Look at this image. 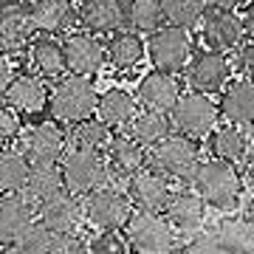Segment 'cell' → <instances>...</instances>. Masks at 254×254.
<instances>
[{
  "label": "cell",
  "instance_id": "obj_1",
  "mask_svg": "<svg viewBox=\"0 0 254 254\" xmlns=\"http://www.w3.org/2000/svg\"><path fill=\"white\" fill-rule=\"evenodd\" d=\"M190 184L200 195V200L215 209H235L240 200V192H243V178L237 173V167L229 161H220V158L198 161Z\"/></svg>",
  "mask_w": 254,
  "mask_h": 254
},
{
  "label": "cell",
  "instance_id": "obj_2",
  "mask_svg": "<svg viewBox=\"0 0 254 254\" xmlns=\"http://www.w3.org/2000/svg\"><path fill=\"white\" fill-rule=\"evenodd\" d=\"M125 235L130 249L138 254H178L181 235L175 232L161 212H138L133 209L130 220L125 223Z\"/></svg>",
  "mask_w": 254,
  "mask_h": 254
},
{
  "label": "cell",
  "instance_id": "obj_3",
  "mask_svg": "<svg viewBox=\"0 0 254 254\" xmlns=\"http://www.w3.org/2000/svg\"><path fill=\"white\" fill-rule=\"evenodd\" d=\"M96 99H99V91H96L93 79L91 76H79V73L60 76V82L54 85V91L48 96L54 119L68 122V125L93 116L96 113Z\"/></svg>",
  "mask_w": 254,
  "mask_h": 254
},
{
  "label": "cell",
  "instance_id": "obj_4",
  "mask_svg": "<svg viewBox=\"0 0 254 254\" xmlns=\"http://www.w3.org/2000/svg\"><path fill=\"white\" fill-rule=\"evenodd\" d=\"M198 161H200L198 141L181 136V133H170L158 144L150 147V170L161 173L164 178H175V181L190 184Z\"/></svg>",
  "mask_w": 254,
  "mask_h": 254
},
{
  "label": "cell",
  "instance_id": "obj_5",
  "mask_svg": "<svg viewBox=\"0 0 254 254\" xmlns=\"http://www.w3.org/2000/svg\"><path fill=\"white\" fill-rule=\"evenodd\" d=\"M57 167H60L65 190L73 195H88V192L105 187L110 178L105 153H91V150H71L68 147Z\"/></svg>",
  "mask_w": 254,
  "mask_h": 254
},
{
  "label": "cell",
  "instance_id": "obj_6",
  "mask_svg": "<svg viewBox=\"0 0 254 254\" xmlns=\"http://www.w3.org/2000/svg\"><path fill=\"white\" fill-rule=\"evenodd\" d=\"M14 141H17L14 150L26 158L28 167H57L68 150L65 130L54 122H40V125L26 127V130H20Z\"/></svg>",
  "mask_w": 254,
  "mask_h": 254
},
{
  "label": "cell",
  "instance_id": "obj_7",
  "mask_svg": "<svg viewBox=\"0 0 254 254\" xmlns=\"http://www.w3.org/2000/svg\"><path fill=\"white\" fill-rule=\"evenodd\" d=\"M218 105L212 102V96L198 91L181 93L175 105L170 108V125L187 138H203L218 127Z\"/></svg>",
  "mask_w": 254,
  "mask_h": 254
},
{
  "label": "cell",
  "instance_id": "obj_8",
  "mask_svg": "<svg viewBox=\"0 0 254 254\" xmlns=\"http://www.w3.org/2000/svg\"><path fill=\"white\" fill-rule=\"evenodd\" d=\"M147 57L155 65V71L178 73L187 68L192 57V37L187 28L178 26H158L155 31H150L147 40Z\"/></svg>",
  "mask_w": 254,
  "mask_h": 254
},
{
  "label": "cell",
  "instance_id": "obj_9",
  "mask_svg": "<svg viewBox=\"0 0 254 254\" xmlns=\"http://www.w3.org/2000/svg\"><path fill=\"white\" fill-rule=\"evenodd\" d=\"M82 215H85V220L91 226L99 229V232L102 229H125V223L133 215V203L127 198V192L105 184V187H99V190H93L85 195V200H82Z\"/></svg>",
  "mask_w": 254,
  "mask_h": 254
},
{
  "label": "cell",
  "instance_id": "obj_10",
  "mask_svg": "<svg viewBox=\"0 0 254 254\" xmlns=\"http://www.w3.org/2000/svg\"><path fill=\"white\" fill-rule=\"evenodd\" d=\"M198 26H200V37H203L209 51L226 54V51H237L243 46L246 28H243V20L237 17L235 11L209 9V11H203Z\"/></svg>",
  "mask_w": 254,
  "mask_h": 254
},
{
  "label": "cell",
  "instance_id": "obj_11",
  "mask_svg": "<svg viewBox=\"0 0 254 254\" xmlns=\"http://www.w3.org/2000/svg\"><path fill=\"white\" fill-rule=\"evenodd\" d=\"M232 79V63L218 51H203L195 54L192 63H187V85L190 91L215 96L226 88V82Z\"/></svg>",
  "mask_w": 254,
  "mask_h": 254
},
{
  "label": "cell",
  "instance_id": "obj_12",
  "mask_svg": "<svg viewBox=\"0 0 254 254\" xmlns=\"http://www.w3.org/2000/svg\"><path fill=\"white\" fill-rule=\"evenodd\" d=\"M63 54H65V71L79 73V76H93L108 63L105 46L91 31H71L63 43Z\"/></svg>",
  "mask_w": 254,
  "mask_h": 254
},
{
  "label": "cell",
  "instance_id": "obj_13",
  "mask_svg": "<svg viewBox=\"0 0 254 254\" xmlns=\"http://www.w3.org/2000/svg\"><path fill=\"white\" fill-rule=\"evenodd\" d=\"M127 198L138 212H164L167 198H170V178H164L161 173H155L150 167L138 170L136 175L127 178Z\"/></svg>",
  "mask_w": 254,
  "mask_h": 254
},
{
  "label": "cell",
  "instance_id": "obj_14",
  "mask_svg": "<svg viewBox=\"0 0 254 254\" xmlns=\"http://www.w3.org/2000/svg\"><path fill=\"white\" fill-rule=\"evenodd\" d=\"M164 218L167 223L178 232V235H195L200 232L203 220H206V203L200 200V195L195 190H178L170 192L167 206H164Z\"/></svg>",
  "mask_w": 254,
  "mask_h": 254
},
{
  "label": "cell",
  "instance_id": "obj_15",
  "mask_svg": "<svg viewBox=\"0 0 254 254\" xmlns=\"http://www.w3.org/2000/svg\"><path fill=\"white\" fill-rule=\"evenodd\" d=\"M218 116L226 125L254 127V82L252 79H229L220 91Z\"/></svg>",
  "mask_w": 254,
  "mask_h": 254
},
{
  "label": "cell",
  "instance_id": "obj_16",
  "mask_svg": "<svg viewBox=\"0 0 254 254\" xmlns=\"http://www.w3.org/2000/svg\"><path fill=\"white\" fill-rule=\"evenodd\" d=\"M136 102L144 105L147 110H161V113H170V108L175 105V99L181 96V82L175 73L167 71H150L144 73L136 85Z\"/></svg>",
  "mask_w": 254,
  "mask_h": 254
},
{
  "label": "cell",
  "instance_id": "obj_17",
  "mask_svg": "<svg viewBox=\"0 0 254 254\" xmlns=\"http://www.w3.org/2000/svg\"><path fill=\"white\" fill-rule=\"evenodd\" d=\"M28 14H31L34 31L48 34V37L71 34V28L79 23L73 0H34L28 6Z\"/></svg>",
  "mask_w": 254,
  "mask_h": 254
},
{
  "label": "cell",
  "instance_id": "obj_18",
  "mask_svg": "<svg viewBox=\"0 0 254 254\" xmlns=\"http://www.w3.org/2000/svg\"><path fill=\"white\" fill-rule=\"evenodd\" d=\"M37 220L48 226L54 235H65V232H76L79 223L85 220L82 215V200L73 192H60L57 198L46 200L43 206H37Z\"/></svg>",
  "mask_w": 254,
  "mask_h": 254
},
{
  "label": "cell",
  "instance_id": "obj_19",
  "mask_svg": "<svg viewBox=\"0 0 254 254\" xmlns=\"http://www.w3.org/2000/svg\"><path fill=\"white\" fill-rule=\"evenodd\" d=\"M76 20L91 34H113L125 23V3L122 0H82L76 9Z\"/></svg>",
  "mask_w": 254,
  "mask_h": 254
},
{
  "label": "cell",
  "instance_id": "obj_20",
  "mask_svg": "<svg viewBox=\"0 0 254 254\" xmlns=\"http://www.w3.org/2000/svg\"><path fill=\"white\" fill-rule=\"evenodd\" d=\"M105 161H108L110 175L127 181L130 175H136L138 170L147 167V150L130 136H113L108 150H105Z\"/></svg>",
  "mask_w": 254,
  "mask_h": 254
},
{
  "label": "cell",
  "instance_id": "obj_21",
  "mask_svg": "<svg viewBox=\"0 0 254 254\" xmlns=\"http://www.w3.org/2000/svg\"><path fill=\"white\" fill-rule=\"evenodd\" d=\"M34 37V23L26 6L9 3L0 9V48L3 51H20L31 43Z\"/></svg>",
  "mask_w": 254,
  "mask_h": 254
},
{
  "label": "cell",
  "instance_id": "obj_22",
  "mask_svg": "<svg viewBox=\"0 0 254 254\" xmlns=\"http://www.w3.org/2000/svg\"><path fill=\"white\" fill-rule=\"evenodd\" d=\"M136 113H138V102L133 93L125 91V88H108L105 93H99L93 116L99 119L102 125H108L110 130H119V127L130 125V119Z\"/></svg>",
  "mask_w": 254,
  "mask_h": 254
},
{
  "label": "cell",
  "instance_id": "obj_23",
  "mask_svg": "<svg viewBox=\"0 0 254 254\" xmlns=\"http://www.w3.org/2000/svg\"><path fill=\"white\" fill-rule=\"evenodd\" d=\"M31 220H34V206L20 192L0 195V246L14 243Z\"/></svg>",
  "mask_w": 254,
  "mask_h": 254
},
{
  "label": "cell",
  "instance_id": "obj_24",
  "mask_svg": "<svg viewBox=\"0 0 254 254\" xmlns=\"http://www.w3.org/2000/svg\"><path fill=\"white\" fill-rule=\"evenodd\" d=\"M3 96H6V105L14 108L17 113H40L48 105L46 82L40 79V76H31V73L14 76Z\"/></svg>",
  "mask_w": 254,
  "mask_h": 254
},
{
  "label": "cell",
  "instance_id": "obj_25",
  "mask_svg": "<svg viewBox=\"0 0 254 254\" xmlns=\"http://www.w3.org/2000/svg\"><path fill=\"white\" fill-rule=\"evenodd\" d=\"M209 150H212V158H220V161L229 164H243L249 150H252V141H249V133L246 127L237 125H220L212 130V138H209Z\"/></svg>",
  "mask_w": 254,
  "mask_h": 254
},
{
  "label": "cell",
  "instance_id": "obj_26",
  "mask_svg": "<svg viewBox=\"0 0 254 254\" xmlns=\"http://www.w3.org/2000/svg\"><path fill=\"white\" fill-rule=\"evenodd\" d=\"M105 57L116 71H133L144 63L147 43L138 31H113V40L105 48Z\"/></svg>",
  "mask_w": 254,
  "mask_h": 254
},
{
  "label": "cell",
  "instance_id": "obj_27",
  "mask_svg": "<svg viewBox=\"0 0 254 254\" xmlns=\"http://www.w3.org/2000/svg\"><path fill=\"white\" fill-rule=\"evenodd\" d=\"M60 192H65L63 175H60V167H31L26 175V184L20 195L31 203V206H43L46 200L57 198Z\"/></svg>",
  "mask_w": 254,
  "mask_h": 254
},
{
  "label": "cell",
  "instance_id": "obj_28",
  "mask_svg": "<svg viewBox=\"0 0 254 254\" xmlns=\"http://www.w3.org/2000/svg\"><path fill=\"white\" fill-rule=\"evenodd\" d=\"M65 138H68V147L71 150H91V153H105L113 138V130L108 125H102L96 116L79 119L73 122L68 130H65Z\"/></svg>",
  "mask_w": 254,
  "mask_h": 254
},
{
  "label": "cell",
  "instance_id": "obj_29",
  "mask_svg": "<svg viewBox=\"0 0 254 254\" xmlns=\"http://www.w3.org/2000/svg\"><path fill=\"white\" fill-rule=\"evenodd\" d=\"M28 63L40 73V79H57L65 73V54H63V43H57L51 37H40L31 43L28 48Z\"/></svg>",
  "mask_w": 254,
  "mask_h": 254
},
{
  "label": "cell",
  "instance_id": "obj_30",
  "mask_svg": "<svg viewBox=\"0 0 254 254\" xmlns=\"http://www.w3.org/2000/svg\"><path fill=\"white\" fill-rule=\"evenodd\" d=\"M170 130H173V125H170L167 113H161V110H141V113H136L130 119L127 136L147 150V147L158 144L164 136H170Z\"/></svg>",
  "mask_w": 254,
  "mask_h": 254
},
{
  "label": "cell",
  "instance_id": "obj_31",
  "mask_svg": "<svg viewBox=\"0 0 254 254\" xmlns=\"http://www.w3.org/2000/svg\"><path fill=\"white\" fill-rule=\"evenodd\" d=\"M161 6V17L167 26H178V28H195L206 11L203 0H158Z\"/></svg>",
  "mask_w": 254,
  "mask_h": 254
},
{
  "label": "cell",
  "instance_id": "obj_32",
  "mask_svg": "<svg viewBox=\"0 0 254 254\" xmlns=\"http://www.w3.org/2000/svg\"><path fill=\"white\" fill-rule=\"evenodd\" d=\"M218 240L229 254H254V223L252 220H223L218 226Z\"/></svg>",
  "mask_w": 254,
  "mask_h": 254
},
{
  "label": "cell",
  "instance_id": "obj_33",
  "mask_svg": "<svg viewBox=\"0 0 254 254\" xmlns=\"http://www.w3.org/2000/svg\"><path fill=\"white\" fill-rule=\"evenodd\" d=\"M51 243H54V232L34 218L23 229V235L14 243L3 246V252L6 254H48L51 252Z\"/></svg>",
  "mask_w": 254,
  "mask_h": 254
},
{
  "label": "cell",
  "instance_id": "obj_34",
  "mask_svg": "<svg viewBox=\"0 0 254 254\" xmlns=\"http://www.w3.org/2000/svg\"><path fill=\"white\" fill-rule=\"evenodd\" d=\"M26 158L14 150V147H0V195L6 192H20L28 175Z\"/></svg>",
  "mask_w": 254,
  "mask_h": 254
},
{
  "label": "cell",
  "instance_id": "obj_35",
  "mask_svg": "<svg viewBox=\"0 0 254 254\" xmlns=\"http://www.w3.org/2000/svg\"><path fill=\"white\" fill-rule=\"evenodd\" d=\"M125 20L130 23L133 31H138V34H150V31H155V28L164 23L158 0H127L125 3Z\"/></svg>",
  "mask_w": 254,
  "mask_h": 254
},
{
  "label": "cell",
  "instance_id": "obj_36",
  "mask_svg": "<svg viewBox=\"0 0 254 254\" xmlns=\"http://www.w3.org/2000/svg\"><path fill=\"white\" fill-rule=\"evenodd\" d=\"M130 243L127 235H122L119 229H102L96 237L88 240V254H127Z\"/></svg>",
  "mask_w": 254,
  "mask_h": 254
},
{
  "label": "cell",
  "instance_id": "obj_37",
  "mask_svg": "<svg viewBox=\"0 0 254 254\" xmlns=\"http://www.w3.org/2000/svg\"><path fill=\"white\" fill-rule=\"evenodd\" d=\"M178 254H229L223 243L218 240L215 232H195L187 237V243H181Z\"/></svg>",
  "mask_w": 254,
  "mask_h": 254
},
{
  "label": "cell",
  "instance_id": "obj_38",
  "mask_svg": "<svg viewBox=\"0 0 254 254\" xmlns=\"http://www.w3.org/2000/svg\"><path fill=\"white\" fill-rule=\"evenodd\" d=\"M48 254H88V240L79 232L54 235V243H51V252Z\"/></svg>",
  "mask_w": 254,
  "mask_h": 254
},
{
  "label": "cell",
  "instance_id": "obj_39",
  "mask_svg": "<svg viewBox=\"0 0 254 254\" xmlns=\"http://www.w3.org/2000/svg\"><path fill=\"white\" fill-rule=\"evenodd\" d=\"M23 130V122H20V113L9 105H0V144H9L20 136Z\"/></svg>",
  "mask_w": 254,
  "mask_h": 254
},
{
  "label": "cell",
  "instance_id": "obj_40",
  "mask_svg": "<svg viewBox=\"0 0 254 254\" xmlns=\"http://www.w3.org/2000/svg\"><path fill=\"white\" fill-rule=\"evenodd\" d=\"M237 71L243 73V79H252L254 82V40L252 43H243V46L237 48Z\"/></svg>",
  "mask_w": 254,
  "mask_h": 254
},
{
  "label": "cell",
  "instance_id": "obj_41",
  "mask_svg": "<svg viewBox=\"0 0 254 254\" xmlns=\"http://www.w3.org/2000/svg\"><path fill=\"white\" fill-rule=\"evenodd\" d=\"M11 79H14V71H11V60L3 51H0V96L6 93V88L11 85Z\"/></svg>",
  "mask_w": 254,
  "mask_h": 254
},
{
  "label": "cell",
  "instance_id": "obj_42",
  "mask_svg": "<svg viewBox=\"0 0 254 254\" xmlns=\"http://www.w3.org/2000/svg\"><path fill=\"white\" fill-rule=\"evenodd\" d=\"M206 3V9H220V11H237L243 9L249 0H203Z\"/></svg>",
  "mask_w": 254,
  "mask_h": 254
},
{
  "label": "cell",
  "instance_id": "obj_43",
  "mask_svg": "<svg viewBox=\"0 0 254 254\" xmlns=\"http://www.w3.org/2000/svg\"><path fill=\"white\" fill-rule=\"evenodd\" d=\"M243 28H246V34H252L254 37V0H249L246 3V11H243Z\"/></svg>",
  "mask_w": 254,
  "mask_h": 254
},
{
  "label": "cell",
  "instance_id": "obj_44",
  "mask_svg": "<svg viewBox=\"0 0 254 254\" xmlns=\"http://www.w3.org/2000/svg\"><path fill=\"white\" fill-rule=\"evenodd\" d=\"M243 175H246V184H252V187H254V150H249V155H246Z\"/></svg>",
  "mask_w": 254,
  "mask_h": 254
},
{
  "label": "cell",
  "instance_id": "obj_45",
  "mask_svg": "<svg viewBox=\"0 0 254 254\" xmlns=\"http://www.w3.org/2000/svg\"><path fill=\"white\" fill-rule=\"evenodd\" d=\"M246 220H252L254 223V195L249 198V203H246Z\"/></svg>",
  "mask_w": 254,
  "mask_h": 254
},
{
  "label": "cell",
  "instance_id": "obj_46",
  "mask_svg": "<svg viewBox=\"0 0 254 254\" xmlns=\"http://www.w3.org/2000/svg\"><path fill=\"white\" fill-rule=\"evenodd\" d=\"M0 254H6V252H3V246H0Z\"/></svg>",
  "mask_w": 254,
  "mask_h": 254
}]
</instances>
